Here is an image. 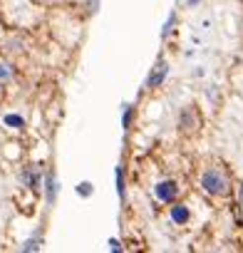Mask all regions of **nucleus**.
<instances>
[{
  "label": "nucleus",
  "instance_id": "obj_5",
  "mask_svg": "<svg viewBox=\"0 0 243 253\" xmlns=\"http://www.w3.org/2000/svg\"><path fill=\"white\" fill-rule=\"evenodd\" d=\"M20 181H23L25 186H30V189H38V186H40V171H38L35 167H28V169H23Z\"/></svg>",
  "mask_w": 243,
  "mask_h": 253
},
{
  "label": "nucleus",
  "instance_id": "obj_3",
  "mask_svg": "<svg viewBox=\"0 0 243 253\" xmlns=\"http://www.w3.org/2000/svg\"><path fill=\"white\" fill-rule=\"evenodd\" d=\"M166 75H169V65H166L164 60H159V62L152 67L149 77H147V87H149V89H157V87H162V82L166 80Z\"/></svg>",
  "mask_w": 243,
  "mask_h": 253
},
{
  "label": "nucleus",
  "instance_id": "obj_13",
  "mask_svg": "<svg viewBox=\"0 0 243 253\" xmlns=\"http://www.w3.org/2000/svg\"><path fill=\"white\" fill-rule=\"evenodd\" d=\"M174 23H176V13H171V15L166 18V23H164V28H162V38H169V33L174 30Z\"/></svg>",
  "mask_w": 243,
  "mask_h": 253
},
{
  "label": "nucleus",
  "instance_id": "obj_4",
  "mask_svg": "<svg viewBox=\"0 0 243 253\" xmlns=\"http://www.w3.org/2000/svg\"><path fill=\"white\" fill-rule=\"evenodd\" d=\"M169 218H171V223H176V226H184V223H189V218H191V211H189V206H184V204H171V209H169Z\"/></svg>",
  "mask_w": 243,
  "mask_h": 253
},
{
  "label": "nucleus",
  "instance_id": "obj_12",
  "mask_svg": "<svg viewBox=\"0 0 243 253\" xmlns=\"http://www.w3.org/2000/svg\"><path fill=\"white\" fill-rule=\"evenodd\" d=\"M132 114H134V107L132 104H124V114H122V126H124V129H129V126H132Z\"/></svg>",
  "mask_w": 243,
  "mask_h": 253
},
{
  "label": "nucleus",
  "instance_id": "obj_7",
  "mask_svg": "<svg viewBox=\"0 0 243 253\" xmlns=\"http://www.w3.org/2000/svg\"><path fill=\"white\" fill-rule=\"evenodd\" d=\"M114 179H117V196H119V199H124L127 186H124V169H122V164L114 169Z\"/></svg>",
  "mask_w": 243,
  "mask_h": 253
},
{
  "label": "nucleus",
  "instance_id": "obj_2",
  "mask_svg": "<svg viewBox=\"0 0 243 253\" xmlns=\"http://www.w3.org/2000/svg\"><path fill=\"white\" fill-rule=\"evenodd\" d=\"M154 196H157V201H162V204H174L176 196H179V186H176V181H171V179L159 181V184L154 186Z\"/></svg>",
  "mask_w": 243,
  "mask_h": 253
},
{
  "label": "nucleus",
  "instance_id": "obj_15",
  "mask_svg": "<svg viewBox=\"0 0 243 253\" xmlns=\"http://www.w3.org/2000/svg\"><path fill=\"white\" fill-rule=\"evenodd\" d=\"M199 3H201V0H186V5H189V8H194V5H199Z\"/></svg>",
  "mask_w": 243,
  "mask_h": 253
},
{
  "label": "nucleus",
  "instance_id": "obj_10",
  "mask_svg": "<svg viewBox=\"0 0 243 253\" xmlns=\"http://www.w3.org/2000/svg\"><path fill=\"white\" fill-rule=\"evenodd\" d=\"M40 248H42V238L40 236H33V238H28L23 243V251H40Z\"/></svg>",
  "mask_w": 243,
  "mask_h": 253
},
{
  "label": "nucleus",
  "instance_id": "obj_1",
  "mask_svg": "<svg viewBox=\"0 0 243 253\" xmlns=\"http://www.w3.org/2000/svg\"><path fill=\"white\" fill-rule=\"evenodd\" d=\"M201 189L208 194V196H226L231 191V181H228V174L218 167H211L201 174Z\"/></svg>",
  "mask_w": 243,
  "mask_h": 253
},
{
  "label": "nucleus",
  "instance_id": "obj_8",
  "mask_svg": "<svg viewBox=\"0 0 243 253\" xmlns=\"http://www.w3.org/2000/svg\"><path fill=\"white\" fill-rule=\"evenodd\" d=\"M3 122L10 126V129H23V126H25V119H23L20 114H13V112H10V114H5V117H3Z\"/></svg>",
  "mask_w": 243,
  "mask_h": 253
},
{
  "label": "nucleus",
  "instance_id": "obj_14",
  "mask_svg": "<svg viewBox=\"0 0 243 253\" xmlns=\"http://www.w3.org/2000/svg\"><path fill=\"white\" fill-rule=\"evenodd\" d=\"M109 248H112L114 253H119V251H122V246H119V241H117V238H109Z\"/></svg>",
  "mask_w": 243,
  "mask_h": 253
},
{
  "label": "nucleus",
  "instance_id": "obj_9",
  "mask_svg": "<svg viewBox=\"0 0 243 253\" xmlns=\"http://www.w3.org/2000/svg\"><path fill=\"white\" fill-rule=\"evenodd\" d=\"M75 191H77V196H84V199H89V196L94 194V186H92L89 181H80V184L75 186Z\"/></svg>",
  "mask_w": 243,
  "mask_h": 253
},
{
  "label": "nucleus",
  "instance_id": "obj_11",
  "mask_svg": "<svg viewBox=\"0 0 243 253\" xmlns=\"http://www.w3.org/2000/svg\"><path fill=\"white\" fill-rule=\"evenodd\" d=\"M13 80V67L8 65V62H0V82H10Z\"/></svg>",
  "mask_w": 243,
  "mask_h": 253
},
{
  "label": "nucleus",
  "instance_id": "obj_6",
  "mask_svg": "<svg viewBox=\"0 0 243 253\" xmlns=\"http://www.w3.org/2000/svg\"><path fill=\"white\" fill-rule=\"evenodd\" d=\"M55 194H57V181H55V174L50 171L47 179H45V196H47V204L55 201Z\"/></svg>",
  "mask_w": 243,
  "mask_h": 253
}]
</instances>
